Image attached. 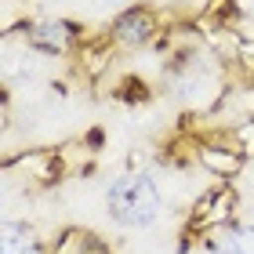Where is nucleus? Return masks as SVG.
<instances>
[{
	"label": "nucleus",
	"mask_w": 254,
	"mask_h": 254,
	"mask_svg": "<svg viewBox=\"0 0 254 254\" xmlns=\"http://www.w3.org/2000/svg\"><path fill=\"white\" fill-rule=\"evenodd\" d=\"M149 33H153V18L142 7L124 11L117 18V40H124V44H142V40H149Z\"/></svg>",
	"instance_id": "2"
},
{
	"label": "nucleus",
	"mask_w": 254,
	"mask_h": 254,
	"mask_svg": "<svg viewBox=\"0 0 254 254\" xmlns=\"http://www.w3.org/2000/svg\"><path fill=\"white\" fill-rule=\"evenodd\" d=\"M0 254H40L33 229L22 225V222H7L4 225V240H0Z\"/></svg>",
	"instance_id": "3"
},
{
	"label": "nucleus",
	"mask_w": 254,
	"mask_h": 254,
	"mask_svg": "<svg viewBox=\"0 0 254 254\" xmlns=\"http://www.w3.org/2000/svg\"><path fill=\"white\" fill-rule=\"evenodd\" d=\"M106 4H117V0H106Z\"/></svg>",
	"instance_id": "6"
},
{
	"label": "nucleus",
	"mask_w": 254,
	"mask_h": 254,
	"mask_svg": "<svg viewBox=\"0 0 254 254\" xmlns=\"http://www.w3.org/2000/svg\"><path fill=\"white\" fill-rule=\"evenodd\" d=\"M214 254H254V225H233L214 240Z\"/></svg>",
	"instance_id": "4"
},
{
	"label": "nucleus",
	"mask_w": 254,
	"mask_h": 254,
	"mask_svg": "<svg viewBox=\"0 0 254 254\" xmlns=\"http://www.w3.org/2000/svg\"><path fill=\"white\" fill-rule=\"evenodd\" d=\"M65 26L62 22H40V26H33V33H29V40L37 44V48H44V51H62L65 48Z\"/></svg>",
	"instance_id": "5"
},
{
	"label": "nucleus",
	"mask_w": 254,
	"mask_h": 254,
	"mask_svg": "<svg viewBox=\"0 0 254 254\" xmlns=\"http://www.w3.org/2000/svg\"><path fill=\"white\" fill-rule=\"evenodd\" d=\"M106 207L109 218L127 229L149 225L160 214V189L149 175H120L106 189Z\"/></svg>",
	"instance_id": "1"
}]
</instances>
